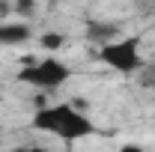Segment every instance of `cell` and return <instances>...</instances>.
I'll return each instance as SVG.
<instances>
[{
  "label": "cell",
  "mask_w": 155,
  "mask_h": 152,
  "mask_svg": "<svg viewBox=\"0 0 155 152\" xmlns=\"http://www.w3.org/2000/svg\"><path fill=\"white\" fill-rule=\"evenodd\" d=\"M30 125L36 131L51 134V137L66 140V143H75V140H84V137L96 134V122L72 101H54V104L39 107L30 116Z\"/></svg>",
  "instance_id": "1"
},
{
  "label": "cell",
  "mask_w": 155,
  "mask_h": 152,
  "mask_svg": "<svg viewBox=\"0 0 155 152\" xmlns=\"http://www.w3.org/2000/svg\"><path fill=\"white\" fill-rule=\"evenodd\" d=\"M72 78V66L63 63L60 57L48 54V57H27L18 69V81L27 87H36L42 93H54L63 84H69Z\"/></svg>",
  "instance_id": "2"
},
{
  "label": "cell",
  "mask_w": 155,
  "mask_h": 152,
  "mask_svg": "<svg viewBox=\"0 0 155 152\" xmlns=\"http://www.w3.org/2000/svg\"><path fill=\"white\" fill-rule=\"evenodd\" d=\"M98 60L119 75H134L143 69V54H140V39L137 36H119L98 48Z\"/></svg>",
  "instance_id": "3"
},
{
  "label": "cell",
  "mask_w": 155,
  "mask_h": 152,
  "mask_svg": "<svg viewBox=\"0 0 155 152\" xmlns=\"http://www.w3.org/2000/svg\"><path fill=\"white\" fill-rule=\"evenodd\" d=\"M30 39L27 21H0V48H15Z\"/></svg>",
  "instance_id": "4"
},
{
  "label": "cell",
  "mask_w": 155,
  "mask_h": 152,
  "mask_svg": "<svg viewBox=\"0 0 155 152\" xmlns=\"http://www.w3.org/2000/svg\"><path fill=\"white\" fill-rule=\"evenodd\" d=\"M87 39L96 42L98 48H101V45L119 39V30H116V24H107V21H90V27H87Z\"/></svg>",
  "instance_id": "5"
},
{
  "label": "cell",
  "mask_w": 155,
  "mask_h": 152,
  "mask_svg": "<svg viewBox=\"0 0 155 152\" xmlns=\"http://www.w3.org/2000/svg\"><path fill=\"white\" fill-rule=\"evenodd\" d=\"M39 45H42L45 51H51V54H54V51H60V48L66 45V36H63V33H57V30H48V33H42Z\"/></svg>",
  "instance_id": "6"
},
{
  "label": "cell",
  "mask_w": 155,
  "mask_h": 152,
  "mask_svg": "<svg viewBox=\"0 0 155 152\" xmlns=\"http://www.w3.org/2000/svg\"><path fill=\"white\" fill-rule=\"evenodd\" d=\"M33 12H36V0H12V15L30 18Z\"/></svg>",
  "instance_id": "7"
},
{
  "label": "cell",
  "mask_w": 155,
  "mask_h": 152,
  "mask_svg": "<svg viewBox=\"0 0 155 152\" xmlns=\"http://www.w3.org/2000/svg\"><path fill=\"white\" fill-rule=\"evenodd\" d=\"M12 15V0H0V21H9Z\"/></svg>",
  "instance_id": "8"
},
{
  "label": "cell",
  "mask_w": 155,
  "mask_h": 152,
  "mask_svg": "<svg viewBox=\"0 0 155 152\" xmlns=\"http://www.w3.org/2000/svg\"><path fill=\"white\" fill-rule=\"evenodd\" d=\"M12 152H54V149H48V146H15Z\"/></svg>",
  "instance_id": "9"
},
{
  "label": "cell",
  "mask_w": 155,
  "mask_h": 152,
  "mask_svg": "<svg viewBox=\"0 0 155 152\" xmlns=\"http://www.w3.org/2000/svg\"><path fill=\"white\" fill-rule=\"evenodd\" d=\"M119 152H146L140 143H125V146H119Z\"/></svg>",
  "instance_id": "10"
},
{
  "label": "cell",
  "mask_w": 155,
  "mask_h": 152,
  "mask_svg": "<svg viewBox=\"0 0 155 152\" xmlns=\"http://www.w3.org/2000/svg\"><path fill=\"white\" fill-rule=\"evenodd\" d=\"M54 3H63V0H54Z\"/></svg>",
  "instance_id": "11"
}]
</instances>
